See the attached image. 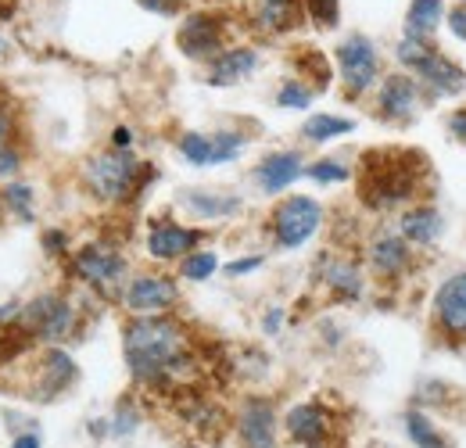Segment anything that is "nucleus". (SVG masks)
Masks as SVG:
<instances>
[{
  "label": "nucleus",
  "mask_w": 466,
  "mask_h": 448,
  "mask_svg": "<svg viewBox=\"0 0 466 448\" xmlns=\"http://www.w3.org/2000/svg\"><path fill=\"white\" fill-rule=\"evenodd\" d=\"M449 133H452L460 144H466V108H456V112L449 115Z\"/></svg>",
  "instance_id": "nucleus-47"
},
{
  "label": "nucleus",
  "mask_w": 466,
  "mask_h": 448,
  "mask_svg": "<svg viewBox=\"0 0 466 448\" xmlns=\"http://www.w3.org/2000/svg\"><path fill=\"white\" fill-rule=\"evenodd\" d=\"M251 25L266 36H288L305 25V7L301 0H255Z\"/></svg>",
  "instance_id": "nucleus-23"
},
{
  "label": "nucleus",
  "mask_w": 466,
  "mask_h": 448,
  "mask_svg": "<svg viewBox=\"0 0 466 448\" xmlns=\"http://www.w3.org/2000/svg\"><path fill=\"white\" fill-rule=\"evenodd\" d=\"M305 155L298 148H277L269 155H262L251 166V183L258 187V194L266 198H284L298 179H305Z\"/></svg>",
  "instance_id": "nucleus-19"
},
{
  "label": "nucleus",
  "mask_w": 466,
  "mask_h": 448,
  "mask_svg": "<svg viewBox=\"0 0 466 448\" xmlns=\"http://www.w3.org/2000/svg\"><path fill=\"white\" fill-rule=\"evenodd\" d=\"M40 248H44L51 259H68V255H72V237H68V229H61V226H47V229H40Z\"/></svg>",
  "instance_id": "nucleus-37"
},
{
  "label": "nucleus",
  "mask_w": 466,
  "mask_h": 448,
  "mask_svg": "<svg viewBox=\"0 0 466 448\" xmlns=\"http://www.w3.org/2000/svg\"><path fill=\"white\" fill-rule=\"evenodd\" d=\"M176 209L194 223H233L244 216V198L237 190H212V187H183L176 194Z\"/></svg>",
  "instance_id": "nucleus-18"
},
{
  "label": "nucleus",
  "mask_w": 466,
  "mask_h": 448,
  "mask_svg": "<svg viewBox=\"0 0 466 448\" xmlns=\"http://www.w3.org/2000/svg\"><path fill=\"white\" fill-rule=\"evenodd\" d=\"M449 394H456V392H452L445 381L427 377V381L420 384V394H416V409H427V412H434V409H449V405H452Z\"/></svg>",
  "instance_id": "nucleus-36"
},
{
  "label": "nucleus",
  "mask_w": 466,
  "mask_h": 448,
  "mask_svg": "<svg viewBox=\"0 0 466 448\" xmlns=\"http://www.w3.org/2000/svg\"><path fill=\"white\" fill-rule=\"evenodd\" d=\"M445 25H449V33L466 44V0H456L449 11H445Z\"/></svg>",
  "instance_id": "nucleus-41"
},
{
  "label": "nucleus",
  "mask_w": 466,
  "mask_h": 448,
  "mask_svg": "<svg viewBox=\"0 0 466 448\" xmlns=\"http://www.w3.org/2000/svg\"><path fill=\"white\" fill-rule=\"evenodd\" d=\"M251 137L244 129H212V168L233 166L248 151Z\"/></svg>",
  "instance_id": "nucleus-32"
},
{
  "label": "nucleus",
  "mask_w": 466,
  "mask_h": 448,
  "mask_svg": "<svg viewBox=\"0 0 466 448\" xmlns=\"http://www.w3.org/2000/svg\"><path fill=\"white\" fill-rule=\"evenodd\" d=\"M0 216H4V201H0Z\"/></svg>",
  "instance_id": "nucleus-49"
},
{
  "label": "nucleus",
  "mask_w": 466,
  "mask_h": 448,
  "mask_svg": "<svg viewBox=\"0 0 466 448\" xmlns=\"http://www.w3.org/2000/svg\"><path fill=\"white\" fill-rule=\"evenodd\" d=\"M7 144H15V112L0 105V151H4Z\"/></svg>",
  "instance_id": "nucleus-45"
},
{
  "label": "nucleus",
  "mask_w": 466,
  "mask_h": 448,
  "mask_svg": "<svg viewBox=\"0 0 466 448\" xmlns=\"http://www.w3.org/2000/svg\"><path fill=\"white\" fill-rule=\"evenodd\" d=\"M205 237H208L205 226H190L176 216H155L144 229V255L158 266H176L190 251L205 248Z\"/></svg>",
  "instance_id": "nucleus-11"
},
{
  "label": "nucleus",
  "mask_w": 466,
  "mask_h": 448,
  "mask_svg": "<svg viewBox=\"0 0 466 448\" xmlns=\"http://www.w3.org/2000/svg\"><path fill=\"white\" fill-rule=\"evenodd\" d=\"M233 434L240 448H280V409L269 394H244L233 412Z\"/></svg>",
  "instance_id": "nucleus-14"
},
{
  "label": "nucleus",
  "mask_w": 466,
  "mask_h": 448,
  "mask_svg": "<svg viewBox=\"0 0 466 448\" xmlns=\"http://www.w3.org/2000/svg\"><path fill=\"white\" fill-rule=\"evenodd\" d=\"M176 151L187 166L194 168H212V133H201V129H187L176 137Z\"/></svg>",
  "instance_id": "nucleus-31"
},
{
  "label": "nucleus",
  "mask_w": 466,
  "mask_h": 448,
  "mask_svg": "<svg viewBox=\"0 0 466 448\" xmlns=\"http://www.w3.org/2000/svg\"><path fill=\"white\" fill-rule=\"evenodd\" d=\"M351 176H355V168L345 158H334V155L316 158V162L305 166V179H312L316 187H338V183H349Z\"/></svg>",
  "instance_id": "nucleus-33"
},
{
  "label": "nucleus",
  "mask_w": 466,
  "mask_h": 448,
  "mask_svg": "<svg viewBox=\"0 0 466 448\" xmlns=\"http://www.w3.org/2000/svg\"><path fill=\"white\" fill-rule=\"evenodd\" d=\"M18 320H22V301H18V298H11V301H0V331L15 327Z\"/></svg>",
  "instance_id": "nucleus-44"
},
{
  "label": "nucleus",
  "mask_w": 466,
  "mask_h": 448,
  "mask_svg": "<svg viewBox=\"0 0 466 448\" xmlns=\"http://www.w3.org/2000/svg\"><path fill=\"white\" fill-rule=\"evenodd\" d=\"M316 280L330 294V301H338V305H355V301L366 298V273L349 255L323 251L319 262H316Z\"/></svg>",
  "instance_id": "nucleus-20"
},
{
  "label": "nucleus",
  "mask_w": 466,
  "mask_h": 448,
  "mask_svg": "<svg viewBox=\"0 0 466 448\" xmlns=\"http://www.w3.org/2000/svg\"><path fill=\"white\" fill-rule=\"evenodd\" d=\"M431 331L449 348H466V270L449 273L431 298Z\"/></svg>",
  "instance_id": "nucleus-12"
},
{
  "label": "nucleus",
  "mask_w": 466,
  "mask_h": 448,
  "mask_svg": "<svg viewBox=\"0 0 466 448\" xmlns=\"http://www.w3.org/2000/svg\"><path fill=\"white\" fill-rule=\"evenodd\" d=\"M445 0H409L406 7V33L409 40L434 44V33L445 25Z\"/></svg>",
  "instance_id": "nucleus-25"
},
{
  "label": "nucleus",
  "mask_w": 466,
  "mask_h": 448,
  "mask_svg": "<svg viewBox=\"0 0 466 448\" xmlns=\"http://www.w3.org/2000/svg\"><path fill=\"white\" fill-rule=\"evenodd\" d=\"M258 327H262V334L266 337H280L284 334V327H288V309H284V305H269V309L262 312Z\"/></svg>",
  "instance_id": "nucleus-40"
},
{
  "label": "nucleus",
  "mask_w": 466,
  "mask_h": 448,
  "mask_svg": "<svg viewBox=\"0 0 466 448\" xmlns=\"http://www.w3.org/2000/svg\"><path fill=\"white\" fill-rule=\"evenodd\" d=\"M395 61L402 65V72L416 76V83L427 90L431 101L460 97L466 90V68L460 61H452L449 55H441L434 44L402 36V40L395 44Z\"/></svg>",
  "instance_id": "nucleus-5"
},
{
  "label": "nucleus",
  "mask_w": 466,
  "mask_h": 448,
  "mask_svg": "<svg viewBox=\"0 0 466 448\" xmlns=\"http://www.w3.org/2000/svg\"><path fill=\"white\" fill-rule=\"evenodd\" d=\"M312 101H316L312 83H305V79H298V76H288V79L277 87V108H284V112H309Z\"/></svg>",
  "instance_id": "nucleus-34"
},
{
  "label": "nucleus",
  "mask_w": 466,
  "mask_h": 448,
  "mask_svg": "<svg viewBox=\"0 0 466 448\" xmlns=\"http://www.w3.org/2000/svg\"><path fill=\"white\" fill-rule=\"evenodd\" d=\"M126 316H169L179 305V277L166 270H137L118 298Z\"/></svg>",
  "instance_id": "nucleus-9"
},
{
  "label": "nucleus",
  "mask_w": 466,
  "mask_h": 448,
  "mask_svg": "<svg viewBox=\"0 0 466 448\" xmlns=\"http://www.w3.org/2000/svg\"><path fill=\"white\" fill-rule=\"evenodd\" d=\"M402 434L412 448H456L452 434L434 420V412L409 405L402 412Z\"/></svg>",
  "instance_id": "nucleus-24"
},
{
  "label": "nucleus",
  "mask_w": 466,
  "mask_h": 448,
  "mask_svg": "<svg viewBox=\"0 0 466 448\" xmlns=\"http://www.w3.org/2000/svg\"><path fill=\"white\" fill-rule=\"evenodd\" d=\"M395 229L402 233V240L412 251H431L445 237V216H441V209H434L427 201H416V205L399 212Z\"/></svg>",
  "instance_id": "nucleus-21"
},
{
  "label": "nucleus",
  "mask_w": 466,
  "mask_h": 448,
  "mask_svg": "<svg viewBox=\"0 0 466 448\" xmlns=\"http://www.w3.org/2000/svg\"><path fill=\"white\" fill-rule=\"evenodd\" d=\"M179 55L194 65H208L230 47V25L219 11H190L176 29Z\"/></svg>",
  "instance_id": "nucleus-10"
},
{
  "label": "nucleus",
  "mask_w": 466,
  "mask_h": 448,
  "mask_svg": "<svg viewBox=\"0 0 466 448\" xmlns=\"http://www.w3.org/2000/svg\"><path fill=\"white\" fill-rule=\"evenodd\" d=\"M133 144H137L133 126H116V129H112V140H108L112 151H133Z\"/></svg>",
  "instance_id": "nucleus-43"
},
{
  "label": "nucleus",
  "mask_w": 466,
  "mask_h": 448,
  "mask_svg": "<svg viewBox=\"0 0 466 448\" xmlns=\"http://www.w3.org/2000/svg\"><path fill=\"white\" fill-rule=\"evenodd\" d=\"M22 166H25V155H22L18 140H15V144H7V148L0 151V183L18 179V176H22Z\"/></svg>",
  "instance_id": "nucleus-39"
},
{
  "label": "nucleus",
  "mask_w": 466,
  "mask_h": 448,
  "mask_svg": "<svg viewBox=\"0 0 466 448\" xmlns=\"http://www.w3.org/2000/svg\"><path fill=\"white\" fill-rule=\"evenodd\" d=\"M327 223V209L319 198L312 194H284L277 198V205L269 209L266 216V229H269V240L277 251L291 255L301 251L319 229Z\"/></svg>",
  "instance_id": "nucleus-6"
},
{
  "label": "nucleus",
  "mask_w": 466,
  "mask_h": 448,
  "mask_svg": "<svg viewBox=\"0 0 466 448\" xmlns=\"http://www.w3.org/2000/svg\"><path fill=\"white\" fill-rule=\"evenodd\" d=\"M11 55V44H7V36H4V29H0V57Z\"/></svg>",
  "instance_id": "nucleus-48"
},
{
  "label": "nucleus",
  "mask_w": 466,
  "mask_h": 448,
  "mask_svg": "<svg viewBox=\"0 0 466 448\" xmlns=\"http://www.w3.org/2000/svg\"><path fill=\"white\" fill-rule=\"evenodd\" d=\"M158 179V168L140 162L133 151H94L79 166V183L97 205H129Z\"/></svg>",
  "instance_id": "nucleus-3"
},
{
  "label": "nucleus",
  "mask_w": 466,
  "mask_h": 448,
  "mask_svg": "<svg viewBox=\"0 0 466 448\" xmlns=\"http://www.w3.org/2000/svg\"><path fill=\"white\" fill-rule=\"evenodd\" d=\"M219 270H223V262L212 248H198V251H190L187 259L176 262V277L187 283H208Z\"/></svg>",
  "instance_id": "nucleus-30"
},
{
  "label": "nucleus",
  "mask_w": 466,
  "mask_h": 448,
  "mask_svg": "<svg viewBox=\"0 0 466 448\" xmlns=\"http://www.w3.org/2000/svg\"><path fill=\"white\" fill-rule=\"evenodd\" d=\"M412 262H416V251L402 240V233L395 226H380L366 240V266L380 283L406 280Z\"/></svg>",
  "instance_id": "nucleus-17"
},
{
  "label": "nucleus",
  "mask_w": 466,
  "mask_h": 448,
  "mask_svg": "<svg viewBox=\"0 0 466 448\" xmlns=\"http://www.w3.org/2000/svg\"><path fill=\"white\" fill-rule=\"evenodd\" d=\"M427 101H431L427 90L416 83V76H409L402 68H399V72H388V76L377 83V90H373L377 118L388 122V126H409L416 115L423 112Z\"/></svg>",
  "instance_id": "nucleus-15"
},
{
  "label": "nucleus",
  "mask_w": 466,
  "mask_h": 448,
  "mask_svg": "<svg viewBox=\"0 0 466 448\" xmlns=\"http://www.w3.org/2000/svg\"><path fill=\"white\" fill-rule=\"evenodd\" d=\"M294 65H298V79H305V83L312 79L316 94H323L334 83V68H330V61H327V55L319 47H298Z\"/></svg>",
  "instance_id": "nucleus-28"
},
{
  "label": "nucleus",
  "mask_w": 466,
  "mask_h": 448,
  "mask_svg": "<svg viewBox=\"0 0 466 448\" xmlns=\"http://www.w3.org/2000/svg\"><path fill=\"white\" fill-rule=\"evenodd\" d=\"M140 427H144V409H140V402H137L133 394H122L116 402V409H112V416H108V438H112V442H126V438H133Z\"/></svg>",
  "instance_id": "nucleus-29"
},
{
  "label": "nucleus",
  "mask_w": 466,
  "mask_h": 448,
  "mask_svg": "<svg viewBox=\"0 0 466 448\" xmlns=\"http://www.w3.org/2000/svg\"><path fill=\"white\" fill-rule=\"evenodd\" d=\"M258 65H262L258 47H251V44H230L216 61L205 65V83L227 90V87H237V83L251 79L258 72Z\"/></svg>",
  "instance_id": "nucleus-22"
},
{
  "label": "nucleus",
  "mask_w": 466,
  "mask_h": 448,
  "mask_svg": "<svg viewBox=\"0 0 466 448\" xmlns=\"http://www.w3.org/2000/svg\"><path fill=\"white\" fill-rule=\"evenodd\" d=\"M334 65H338V83H341V90H345L349 101H362L384 79L380 51H377L373 36H366V33L341 36L338 47H334Z\"/></svg>",
  "instance_id": "nucleus-8"
},
{
  "label": "nucleus",
  "mask_w": 466,
  "mask_h": 448,
  "mask_svg": "<svg viewBox=\"0 0 466 448\" xmlns=\"http://www.w3.org/2000/svg\"><path fill=\"white\" fill-rule=\"evenodd\" d=\"M355 133V118L349 115H334V112H312L301 122V140L312 144V148H323V144H334L341 137Z\"/></svg>",
  "instance_id": "nucleus-26"
},
{
  "label": "nucleus",
  "mask_w": 466,
  "mask_h": 448,
  "mask_svg": "<svg viewBox=\"0 0 466 448\" xmlns=\"http://www.w3.org/2000/svg\"><path fill=\"white\" fill-rule=\"evenodd\" d=\"M262 266H266V255L255 251V255H237V259H230V262H223V273H227L230 280H244V277L258 273Z\"/></svg>",
  "instance_id": "nucleus-38"
},
{
  "label": "nucleus",
  "mask_w": 466,
  "mask_h": 448,
  "mask_svg": "<svg viewBox=\"0 0 466 448\" xmlns=\"http://www.w3.org/2000/svg\"><path fill=\"white\" fill-rule=\"evenodd\" d=\"M427 172V155L416 151H370L362 155L359 201L373 212H391L416 205L420 176Z\"/></svg>",
  "instance_id": "nucleus-2"
},
{
  "label": "nucleus",
  "mask_w": 466,
  "mask_h": 448,
  "mask_svg": "<svg viewBox=\"0 0 466 448\" xmlns=\"http://www.w3.org/2000/svg\"><path fill=\"white\" fill-rule=\"evenodd\" d=\"M0 201H4V216L18 219L22 226L36 223V187L25 179H11L0 187Z\"/></svg>",
  "instance_id": "nucleus-27"
},
{
  "label": "nucleus",
  "mask_w": 466,
  "mask_h": 448,
  "mask_svg": "<svg viewBox=\"0 0 466 448\" xmlns=\"http://www.w3.org/2000/svg\"><path fill=\"white\" fill-rule=\"evenodd\" d=\"M65 270L79 287L94 290L105 301H118L126 280L133 277L129 259L122 255V248L108 244V240H86V244L72 248V255L65 259Z\"/></svg>",
  "instance_id": "nucleus-4"
},
{
  "label": "nucleus",
  "mask_w": 466,
  "mask_h": 448,
  "mask_svg": "<svg viewBox=\"0 0 466 448\" xmlns=\"http://www.w3.org/2000/svg\"><path fill=\"white\" fill-rule=\"evenodd\" d=\"M79 381V366L65 344H40L33 366H29V384L25 398L33 402H55Z\"/></svg>",
  "instance_id": "nucleus-13"
},
{
  "label": "nucleus",
  "mask_w": 466,
  "mask_h": 448,
  "mask_svg": "<svg viewBox=\"0 0 466 448\" xmlns=\"http://www.w3.org/2000/svg\"><path fill=\"white\" fill-rule=\"evenodd\" d=\"M301 7L316 29H338L341 25V0H301Z\"/></svg>",
  "instance_id": "nucleus-35"
},
{
  "label": "nucleus",
  "mask_w": 466,
  "mask_h": 448,
  "mask_svg": "<svg viewBox=\"0 0 466 448\" xmlns=\"http://www.w3.org/2000/svg\"><path fill=\"white\" fill-rule=\"evenodd\" d=\"M22 331L36 344H65L79 331V305L65 290H40L22 301Z\"/></svg>",
  "instance_id": "nucleus-7"
},
{
  "label": "nucleus",
  "mask_w": 466,
  "mask_h": 448,
  "mask_svg": "<svg viewBox=\"0 0 466 448\" xmlns=\"http://www.w3.org/2000/svg\"><path fill=\"white\" fill-rule=\"evenodd\" d=\"M126 373L144 392H176L198 373V355L190 331L169 316H126L122 323Z\"/></svg>",
  "instance_id": "nucleus-1"
},
{
  "label": "nucleus",
  "mask_w": 466,
  "mask_h": 448,
  "mask_svg": "<svg viewBox=\"0 0 466 448\" xmlns=\"http://www.w3.org/2000/svg\"><path fill=\"white\" fill-rule=\"evenodd\" d=\"M280 431L294 448H330V442H334V412L319 398L294 402L280 412Z\"/></svg>",
  "instance_id": "nucleus-16"
},
{
  "label": "nucleus",
  "mask_w": 466,
  "mask_h": 448,
  "mask_svg": "<svg viewBox=\"0 0 466 448\" xmlns=\"http://www.w3.org/2000/svg\"><path fill=\"white\" fill-rule=\"evenodd\" d=\"M144 11H151V15H162V18H173L179 15V7H183V0H137Z\"/></svg>",
  "instance_id": "nucleus-42"
},
{
  "label": "nucleus",
  "mask_w": 466,
  "mask_h": 448,
  "mask_svg": "<svg viewBox=\"0 0 466 448\" xmlns=\"http://www.w3.org/2000/svg\"><path fill=\"white\" fill-rule=\"evenodd\" d=\"M11 448H44V438H40V431L25 427V431H18V434L11 438Z\"/></svg>",
  "instance_id": "nucleus-46"
}]
</instances>
